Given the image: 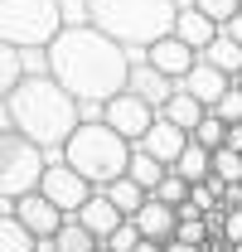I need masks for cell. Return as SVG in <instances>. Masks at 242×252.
I'll list each match as a JSON object with an SVG mask.
<instances>
[{"mask_svg": "<svg viewBox=\"0 0 242 252\" xmlns=\"http://www.w3.org/2000/svg\"><path fill=\"white\" fill-rule=\"evenodd\" d=\"M49 73L78 97L83 122H102V102L126 88L131 54L97 25H63L49 39Z\"/></svg>", "mask_w": 242, "mask_h": 252, "instance_id": "obj_1", "label": "cell"}, {"mask_svg": "<svg viewBox=\"0 0 242 252\" xmlns=\"http://www.w3.org/2000/svg\"><path fill=\"white\" fill-rule=\"evenodd\" d=\"M5 102H10V126L25 131L34 146H44L49 156H59L63 141L83 122L78 97L68 93L54 73H25V78L5 93Z\"/></svg>", "mask_w": 242, "mask_h": 252, "instance_id": "obj_2", "label": "cell"}, {"mask_svg": "<svg viewBox=\"0 0 242 252\" xmlns=\"http://www.w3.org/2000/svg\"><path fill=\"white\" fill-rule=\"evenodd\" d=\"M88 10L102 34H112L126 49H146L160 34H170L180 0H88Z\"/></svg>", "mask_w": 242, "mask_h": 252, "instance_id": "obj_3", "label": "cell"}, {"mask_svg": "<svg viewBox=\"0 0 242 252\" xmlns=\"http://www.w3.org/2000/svg\"><path fill=\"white\" fill-rule=\"evenodd\" d=\"M83 180H92V185L102 189L107 180H117V175H126V165H131V141L121 136V131H112L107 122H78V131L63 141L59 151Z\"/></svg>", "mask_w": 242, "mask_h": 252, "instance_id": "obj_4", "label": "cell"}, {"mask_svg": "<svg viewBox=\"0 0 242 252\" xmlns=\"http://www.w3.org/2000/svg\"><path fill=\"white\" fill-rule=\"evenodd\" d=\"M63 30L59 0H0V39L15 49H49V39Z\"/></svg>", "mask_w": 242, "mask_h": 252, "instance_id": "obj_5", "label": "cell"}, {"mask_svg": "<svg viewBox=\"0 0 242 252\" xmlns=\"http://www.w3.org/2000/svg\"><path fill=\"white\" fill-rule=\"evenodd\" d=\"M44 160L49 151L44 146H34L25 131H15V126H0V199H20V194H30L39 189V175H44Z\"/></svg>", "mask_w": 242, "mask_h": 252, "instance_id": "obj_6", "label": "cell"}, {"mask_svg": "<svg viewBox=\"0 0 242 252\" xmlns=\"http://www.w3.org/2000/svg\"><path fill=\"white\" fill-rule=\"evenodd\" d=\"M92 189H97V185H92V180H83V175H78V170H73L63 156H49V160H44L39 194H49V199L59 204L63 214H78V209L92 199Z\"/></svg>", "mask_w": 242, "mask_h": 252, "instance_id": "obj_7", "label": "cell"}, {"mask_svg": "<svg viewBox=\"0 0 242 252\" xmlns=\"http://www.w3.org/2000/svg\"><path fill=\"white\" fill-rule=\"evenodd\" d=\"M155 112H160V107H151L146 97H136L131 88H121L117 97H107V102H102V122L112 126V131H121V136L131 141V146H136V141H141V136L151 131Z\"/></svg>", "mask_w": 242, "mask_h": 252, "instance_id": "obj_8", "label": "cell"}, {"mask_svg": "<svg viewBox=\"0 0 242 252\" xmlns=\"http://www.w3.org/2000/svg\"><path fill=\"white\" fill-rule=\"evenodd\" d=\"M126 54H131V73H126V88H131L136 97H146L151 107H165V102H170V93H175L180 83H175V78H165V73H160L155 63H146V49H126Z\"/></svg>", "mask_w": 242, "mask_h": 252, "instance_id": "obj_9", "label": "cell"}, {"mask_svg": "<svg viewBox=\"0 0 242 252\" xmlns=\"http://www.w3.org/2000/svg\"><path fill=\"white\" fill-rule=\"evenodd\" d=\"M15 219L25 223L34 238H54V228L63 223V209L49 199V194L30 189V194H20V199H15Z\"/></svg>", "mask_w": 242, "mask_h": 252, "instance_id": "obj_10", "label": "cell"}, {"mask_svg": "<svg viewBox=\"0 0 242 252\" xmlns=\"http://www.w3.org/2000/svg\"><path fill=\"white\" fill-rule=\"evenodd\" d=\"M194 59H199V49H189L180 34H160L155 44H146V63H155V68H160L165 78H175V83L194 68Z\"/></svg>", "mask_w": 242, "mask_h": 252, "instance_id": "obj_11", "label": "cell"}, {"mask_svg": "<svg viewBox=\"0 0 242 252\" xmlns=\"http://www.w3.org/2000/svg\"><path fill=\"white\" fill-rule=\"evenodd\" d=\"M136 146H146L155 160H165V165H175L180 160V151L189 146V131H184L180 122H170L165 112H155V122H151V131L136 141Z\"/></svg>", "mask_w": 242, "mask_h": 252, "instance_id": "obj_12", "label": "cell"}, {"mask_svg": "<svg viewBox=\"0 0 242 252\" xmlns=\"http://www.w3.org/2000/svg\"><path fill=\"white\" fill-rule=\"evenodd\" d=\"M228 83H233V78H228L223 68H213L209 59H194V68H189V73H184V78H180V88H184V93H189V97H199L204 107H213L218 97L228 93Z\"/></svg>", "mask_w": 242, "mask_h": 252, "instance_id": "obj_13", "label": "cell"}, {"mask_svg": "<svg viewBox=\"0 0 242 252\" xmlns=\"http://www.w3.org/2000/svg\"><path fill=\"white\" fill-rule=\"evenodd\" d=\"M131 219H136V228H141V238L170 243V238H175V223H180V214H175V204H165V199L146 194V204H141Z\"/></svg>", "mask_w": 242, "mask_h": 252, "instance_id": "obj_14", "label": "cell"}, {"mask_svg": "<svg viewBox=\"0 0 242 252\" xmlns=\"http://www.w3.org/2000/svg\"><path fill=\"white\" fill-rule=\"evenodd\" d=\"M170 34H180V39L189 44V49H204V44H209L213 34H218V25H213V20L204 15V10H194V5L184 0L180 10H175V25H170Z\"/></svg>", "mask_w": 242, "mask_h": 252, "instance_id": "obj_15", "label": "cell"}, {"mask_svg": "<svg viewBox=\"0 0 242 252\" xmlns=\"http://www.w3.org/2000/svg\"><path fill=\"white\" fill-rule=\"evenodd\" d=\"M78 219L88 223V228H92V238L102 243V238H107V233H112V228H117L126 214H121V209L112 204V199H107V194H102V189H92V199L83 204V209H78Z\"/></svg>", "mask_w": 242, "mask_h": 252, "instance_id": "obj_16", "label": "cell"}, {"mask_svg": "<svg viewBox=\"0 0 242 252\" xmlns=\"http://www.w3.org/2000/svg\"><path fill=\"white\" fill-rule=\"evenodd\" d=\"M199 59H209L213 68H223V73L233 78V73H238V68H242V44H238V39H233V34H228V30H218V34H213V39H209V44L199 49Z\"/></svg>", "mask_w": 242, "mask_h": 252, "instance_id": "obj_17", "label": "cell"}, {"mask_svg": "<svg viewBox=\"0 0 242 252\" xmlns=\"http://www.w3.org/2000/svg\"><path fill=\"white\" fill-rule=\"evenodd\" d=\"M54 248L59 252H92L97 238H92V228L78 219V214H63V223L54 228Z\"/></svg>", "mask_w": 242, "mask_h": 252, "instance_id": "obj_18", "label": "cell"}, {"mask_svg": "<svg viewBox=\"0 0 242 252\" xmlns=\"http://www.w3.org/2000/svg\"><path fill=\"white\" fill-rule=\"evenodd\" d=\"M160 112H165V117H170V122H180L184 131H189V136H194V126L204 122V112H209V107H204V102H199V97H189V93H184V88H175V93H170V102H165V107H160Z\"/></svg>", "mask_w": 242, "mask_h": 252, "instance_id": "obj_19", "label": "cell"}, {"mask_svg": "<svg viewBox=\"0 0 242 252\" xmlns=\"http://www.w3.org/2000/svg\"><path fill=\"white\" fill-rule=\"evenodd\" d=\"M102 194H107V199L117 204L121 214L131 219V214H136V209L146 204V194H151V189H146V185H136L131 175H117V180H107V185H102Z\"/></svg>", "mask_w": 242, "mask_h": 252, "instance_id": "obj_20", "label": "cell"}, {"mask_svg": "<svg viewBox=\"0 0 242 252\" xmlns=\"http://www.w3.org/2000/svg\"><path fill=\"white\" fill-rule=\"evenodd\" d=\"M34 243H39V238L15 219V204L0 209V252H34Z\"/></svg>", "mask_w": 242, "mask_h": 252, "instance_id": "obj_21", "label": "cell"}, {"mask_svg": "<svg viewBox=\"0 0 242 252\" xmlns=\"http://www.w3.org/2000/svg\"><path fill=\"white\" fill-rule=\"evenodd\" d=\"M165 170H170V165H165V160H155L151 151H146V146H131V165H126V175H131L136 185L155 189V185H160V175H165Z\"/></svg>", "mask_w": 242, "mask_h": 252, "instance_id": "obj_22", "label": "cell"}, {"mask_svg": "<svg viewBox=\"0 0 242 252\" xmlns=\"http://www.w3.org/2000/svg\"><path fill=\"white\" fill-rule=\"evenodd\" d=\"M170 170H180V175L189 180V185H194V180H204V175L213 170V156H209V146H199V141L189 136V146L180 151V160H175Z\"/></svg>", "mask_w": 242, "mask_h": 252, "instance_id": "obj_23", "label": "cell"}, {"mask_svg": "<svg viewBox=\"0 0 242 252\" xmlns=\"http://www.w3.org/2000/svg\"><path fill=\"white\" fill-rule=\"evenodd\" d=\"M213 175L223 180V185H233V180H242V151H233V146H213Z\"/></svg>", "mask_w": 242, "mask_h": 252, "instance_id": "obj_24", "label": "cell"}, {"mask_svg": "<svg viewBox=\"0 0 242 252\" xmlns=\"http://www.w3.org/2000/svg\"><path fill=\"white\" fill-rule=\"evenodd\" d=\"M155 199H165V204H175V209H180L184 199H189V180H184L180 170H165V175H160V185L151 189Z\"/></svg>", "mask_w": 242, "mask_h": 252, "instance_id": "obj_25", "label": "cell"}, {"mask_svg": "<svg viewBox=\"0 0 242 252\" xmlns=\"http://www.w3.org/2000/svg\"><path fill=\"white\" fill-rule=\"evenodd\" d=\"M194 141H199V146H209V151H213V146H223V141H228V122L209 107V112H204V122L194 126Z\"/></svg>", "mask_w": 242, "mask_h": 252, "instance_id": "obj_26", "label": "cell"}, {"mask_svg": "<svg viewBox=\"0 0 242 252\" xmlns=\"http://www.w3.org/2000/svg\"><path fill=\"white\" fill-rule=\"evenodd\" d=\"M20 78H25V68H20V49L0 39V97L10 93V88H15Z\"/></svg>", "mask_w": 242, "mask_h": 252, "instance_id": "obj_27", "label": "cell"}, {"mask_svg": "<svg viewBox=\"0 0 242 252\" xmlns=\"http://www.w3.org/2000/svg\"><path fill=\"white\" fill-rule=\"evenodd\" d=\"M102 243H107L112 252H131L136 243H141V228H136V219H121L117 228H112V233L102 238Z\"/></svg>", "mask_w": 242, "mask_h": 252, "instance_id": "obj_28", "label": "cell"}, {"mask_svg": "<svg viewBox=\"0 0 242 252\" xmlns=\"http://www.w3.org/2000/svg\"><path fill=\"white\" fill-rule=\"evenodd\" d=\"M180 5H184V0H180ZM189 5H194V10H204L213 25L223 30V25H228V20L238 15V5H242V0H189Z\"/></svg>", "mask_w": 242, "mask_h": 252, "instance_id": "obj_29", "label": "cell"}, {"mask_svg": "<svg viewBox=\"0 0 242 252\" xmlns=\"http://www.w3.org/2000/svg\"><path fill=\"white\" fill-rule=\"evenodd\" d=\"M213 112H218L223 122H242V88L238 83H228V93L213 102Z\"/></svg>", "mask_w": 242, "mask_h": 252, "instance_id": "obj_30", "label": "cell"}, {"mask_svg": "<svg viewBox=\"0 0 242 252\" xmlns=\"http://www.w3.org/2000/svg\"><path fill=\"white\" fill-rule=\"evenodd\" d=\"M59 15H63V25H92L88 0H59Z\"/></svg>", "mask_w": 242, "mask_h": 252, "instance_id": "obj_31", "label": "cell"}, {"mask_svg": "<svg viewBox=\"0 0 242 252\" xmlns=\"http://www.w3.org/2000/svg\"><path fill=\"white\" fill-rule=\"evenodd\" d=\"M223 238H228V243H242V204H233V209L223 214Z\"/></svg>", "mask_w": 242, "mask_h": 252, "instance_id": "obj_32", "label": "cell"}, {"mask_svg": "<svg viewBox=\"0 0 242 252\" xmlns=\"http://www.w3.org/2000/svg\"><path fill=\"white\" fill-rule=\"evenodd\" d=\"M223 146H233V151H242V122H228V141Z\"/></svg>", "mask_w": 242, "mask_h": 252, "instance_id": "obj_33", "label": "cell"}, {"mask_svg": "<svg viewBox=\"0 0 242 252\" xmlns=\"http://www.w3.org/2000/svg\"><path fill=\"white\" fill-rule=\"evenodd\" d=\"M223 30H228V34H233V39H238V44H242V5H238V15H233V20H228Z\"/></svg>", "mask_w": 242, "mask_h": 252, "instance_id": "obj_34", "label": "cell"}, {"mask_svg": "<svg viewBox=\"0 0 242 252\" xmlns=\"http://www.w3.org/2000/svg\"><path fill=\"white\" fill-rule=\"evenodd\" d=\"M131 252H165V243H155V238H141V243H136Z\"/></svg>", "mask_w": 242, "mask_h": 252, "instance_id": "obj_35", "label": "cell"}, {"mask_svg": "<svg viewBox=\"0 0 242 252\" xmlns=\"http://www.w3.org/2000/svg\"><path fill=\"white\" fill-rule=\"evenodd\" d=\"M165 252H204V248H194V243H180V238H170V243H165Z\"/></svg>", "mask_w": 242, "mask_h": 252, "instance_id": "obj_36", "label": "cell"}, {"mask_svg": "<svg viewBox=\"0 0 242 252\" xmlns=\"http://www.w3.org/2000/svg\"><path fill=\"white\" fill-rule=\"evenodd\" d=\"M92 252H112V248H107V243H97V248H92Z\"/></svg>", "mask_w": 242, "mask_h": 252, "instance_id": "obj_37", "label": "cell"}, {"mask_svg": "<svg viewBox=\"0 0 242 252\" xmlns=\"http://www.w3.org/2000/svg\"><path fill=\"white\" fill-rule=\"evenodd\" d=\"M233 83H238V88H242V68H238V73H233Z\"/></svg>", "mask_w": 242, "mask_h": 252, "instance_id": "obj_38", "label": "cell"}, {"mask_svg": "<svg viewBox=\"0 0 242 252\" xmlns=\"http://www.w3.org/2000/svg\"><path fill=\"white\" fill-rule=\"evenodd\" d=\"M0 209H10V199H0Z\"/></svg>", "mask_w": 242, "mask_h": 252, "instance_id": "obj_39", "label": "cell"}, {"mask_svg": "<svg viewBox=\"0 0 242 252\" xmlns=\"http://www.w3.org/2000/svg\"><path fill=\"white\" fill-rule=\"evenodd\" d=\"M233 252H242V243H233Z\"/></svg>", "mask_w": 242, "mask_h": 252, "instance_id": "obj_40", "label": "cell"}, {"mask_svg": "<svg viewBox=\"0 0 242 252\" xmlns=\"http://www.w3.org/2000/svg\"><path fill=\"white\" fill-rule=\"evenodd\" d=\"M238 185H242V180H238Z\"/></svg>", "mask_w": 242, "mask_h": 252, "instance_id": "obj_41", "label": "cell"}]
</instances>
